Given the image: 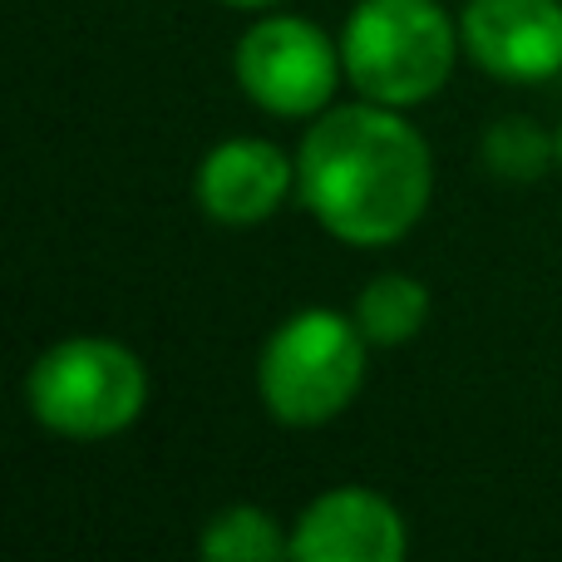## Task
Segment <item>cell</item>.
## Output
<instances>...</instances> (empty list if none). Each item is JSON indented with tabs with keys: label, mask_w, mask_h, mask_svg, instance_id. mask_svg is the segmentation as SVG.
<instances>
[{
	"label": "cell",
	"mask_w": 562,
	"mask_h": 562,
	"mask_svg": "<svg viewBox=\"0 0 562 562\" xmlns=\"http://www.w3.org/2000/svg\"><path fill=\"white\" fill-rule=\"evenodd\" d=\"M25 405L49 435L99 445L144 415L148 370L109 336H69L49 346L25 375Z\"/></svg>",
	"instance_id": "cell-4"
},
{
	"label": "cell",
	"mask_w": 562,
	"mask_h": 562,
	"mask_svg": "<svg viewBox=\"0 0 562 562\" xmlns=\"http://www.w3.org/2000/svg\"><path fill=\"white\" fill-rule=\"evenodd\" d=\"M459 49V20L439 0H360L340 30L346 79L360 99L390 109L435 99L454 75Z\"/></svg>",
	"instance_id": "cell-2"
},
{
	"label": "cell",
	"mask_w": 562,
	"mask_h": 562,
	"mask_svg": "<svg viewBox=\"0 0 562 562\" xmlns=\"http://www.w3.org/2000/svg\"><path fill=\"white\" fill-rule=\"evenodd\" d=\"M558 168H562V124H558Z\"/></svg>",
	"instance_id": "cell-13"
},
{
	"label": "cell",
	"mask_w": 562,
	"mask_h": 562,
	"mask_svg": "<svg viewBox=\"0 0 562 562\" xmlns=\"http://www.w3.org/2000/svg\"><path fill=\"white\" fill-rule=\"evenodd\" d=\"M233 69L243 94L262 114L316 119L336 94L346 59L321 25L301 15H262L233 49Z\"/></svg>",
	"instance_id": "cell-5"
},
{
	"label": "cell",
	"mask_w": 562,
	"mask_h": 562,
	"mask_svg": "<svg viewBox=\"0 0 562 562\" xmlns=\"http://www.w3.org/2000/svg\"><path fill=\"white\" fill-rule=\"evenodd\" d=\"M409 553L405 514L375 488H330L291 524L296 562H400Z\"/></svg>",
	"instance_id": "cell-7"
},
{
	"label": "cell",
	"mask_w": 562,
	"mask_h": 562,
	"mask_svg": "<svg viewBox=\"0 0 562 562\" xmlns=\"http://www.w3.org/2000/svg\"><path fill=\"white\" fill-rule=\"evenodd\" d=\"M296 164L272 138H227L198 164V207L223 227H257L286 203Z\"/></svg>",
	"instance_id": "cell-8"
},
{
	"label": "cell",
	"mask_w": 562,
	"mask_h": 562,
	"mask_svg": "<svg viewBox=\"0 0 562 562\" xmlns=\"http://www.w3.org/2000/svg\"><path fill=\"white\" fill-rule=\"evenodd\" d=\"M366 346L356 316L306 306L267 336L257 356V395L286 429H321L356 405L366 385Z\"/></svg>",
	"instance_id": "cell-3"
},
{
	"label": "cell",
	"mask_w": 562,
	"mask_h": 562,
	"mask_svg": "<svg viewBox=\"0 0 562 562\" xmlns=\"http://www.w3.org/2000/svg\"><path fill=\"white\" fill-rule=\"evenodd\" d=\"M223 5H233V10H267V5H281V0H223Z\"/></svg>",
	"instance_id": "cell-12"
},
{
	"label": "cell",
	"mask_w": 562,
	"mask_h": 562,
	"mask_svg": "<svg viewBox=\"0 0 562 562\" xmlns=\"http://www.w3.org/2000/svg\"><path fill=\"white\" fill-rule=\"evenodd\" d=\"M306 213L346 247H395L419 227L435 193V158L405 109L346 104L306 128L296 154Z\"/></svg>",
	"instance_id": "cell-1"
},
{
	"label": "cell",
	"mask_w": 562,
	"mask_h": 562,
	"mask_svg": "<svg viewBox=\"0 0 562 562\" xmlns=\"http://www.w3.org/2000/svg\"><path fill=\"white\" fill-rule=\"evenodd\" d=\"M198 553L213 562H272L291 558V538L277 528V518L257 504H227L207 518Z\"/></svg>",
	"instance_id": "cell-10"
},
{
	"label": "cell",
	"mask_w": 562,
	"mask_h": 562,
	"mask_svg": "<svg viewBox=\"0 0 562 562\" xmlns=\"http://www.w3.org/2000/svg\"><path fill=\"white\" fill-rule=\"evenodd\" d=\"M429 321V286L409 272L375 277L356 296V326L370 346H405Z\"/></svg>",
	"instance_id": "cell-9"
},
{
	"label": "cell",
	"mask_w": 562,
	"mask_h": 562,
	"mask_svg": "<svg viewBox=\"0 0 562 562\" xmlns=\"http://www.w3.org/2000/svg\"><path fill=\"white\" fill-rule=\"evenodd\" d=\"M464 55L504 85H543L562 69V0H469Z\"/></svg>",
	"instance_id": "cell-6"
},
{
	"label": "cell",
	"mask_w": 562,
	"mask_h": 562,
	"mask_svg": "<svg viewBox=\"0 0 562 562\" xmlns=\"http://www.w3.org/2000/svg\"><path fill=\"white\" fill-rule=\"evenodd\" d=\"M558 164V134H548L538 119L508 114L488 124L484 134V168L498 183H538Z\"/></svg>",
	"instance_id": "cell-11"
}]
</instances>
